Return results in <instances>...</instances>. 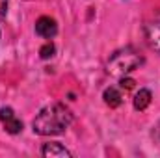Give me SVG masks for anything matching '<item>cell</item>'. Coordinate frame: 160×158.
Wrapping results in <instances>:
<instances>
[{"label":"cell","mask_w":160,"mask_h":158,"mask_svg":"<svg viewBox=\"0 0 160 158\" xmlns=\"http://www.w3.org/2000/svg\"><path fill=\"white\" fill-rule=\"evenodd\" d=\"M71 123L73 112L62 102H52L39 110V114L32 123V128L39 136H58L63 134L71 126Z\"/></svg>","instance_id":"1"},{"label":"cell","mask_w":160,"mask_h":158,"mask_svg":"<svg viewBox=\"0 0 160 158\" xmlns=\"http://www.w3.org/2000/svg\"><path fill=\"white\" fill-rule=\"evenodd\" d=\"M140 65H143V56L134 47H125V48L116 50L110 56V60L106 63V71L112 77L123 78V77L130 75L132 71L140 69Z\"/></svg>","instance_id":"2"},{"label":"cell","mask_w":160,"mask_h":158,"mask_svg":"<svg viewBox=\"0 0 160 158\" xmlns=\"http://www.w3.org/2000/svg\"><path fill=\"white\" fill-rule=\"evenodd\" d=\"M143 34H145V41H147L149 48L160 54V19L149 21L143 26Z\"/></svg>","instance_id":"3"},{"label":"cell","mask_w":160,"mask_h":158,"mask_svg":"<svg viewBox=\"0 0 160 158\" xmlns=\"http://www.w3.org/2000/svg\"><path fill=\"white\" fill-rule=\"evenodd\" d=\"M0 121L4 123V128L6 132L9 134H19L22 130V121L15 117V112L11 108H0Z\"/></svg>","instance_id":"4"},{"label":"cell","mask_w":160,"mask_h":158,"mask_svg":"<svg viewBox=\"0 0 160 158\" xmlns=\"http://www.w3.org/2000/svg\"><path fill=\"white\" fill-rule=\"evenodd\" d=\"M36 34L45 37V39H52L56 34H58V24L52 17H39L36 21Z\"/></svg>","instance_id":"5"},{"label":"cell","mask_w":160,"mask_h":158,"mask_svg":"<svg viewBox=\"0 0 160 158\" xmlns=\"http://www.w3.org/2000/svg\"><path fill=\"white\" fill-rule=\"evenodd\" d=\"M41 155L47 158H71V153L62 145V143H56V141H50V143H45L41 147Z\"/></svg>","instance_id":"6"},{"label":"cell","mask_w":160,"mask_h":158,"mask_svg":"<svg viewBox=\"0 0 160 158\" xmlns=\"http://www.w3.org/2000/svg\"><path fill=\"white\" fill-rule=\"evenodd\" d=\"M151 99H153V95H151V91L149 89H140L136 95H134V99H132V104H134V110H138V112H142V110H145L149 104H151Z\"/></svg>","instance_id":"7"},{"label":"cell","mask_w":160,"mask_h":158,"mask_svg":"<svg viewBox=\"0 0 160 158\" xmlns=\"http://www.w3.org/2000/svg\"><path fill=\"white\" fill-rule=\"evenodd\" d=\"M102 99H104L106 106H110V108H118L123 102V95H121V91L118 87H106L104 93H102Z\"/></svg>","instance_id":"8"},{"label":"cell","mask_w":160,"mask_h":158,"mask_svg":"<svg viewBox=\"0 0 160 158\" xmlns=\"http://www.w3.org/2000/svg\"><path fill=\"white\" fill-rule=\"evenodd\" d=\"M54 52H56V47L48 41V43H45L43 47L39 48V56L43 58V60H48V58H52L54 56Z\"/></svg>","instance_id":"9"},{"label":"cell","mask_w":160,"mask_h":158,"mask_svg":"<svg viewBox=\"0 0 160 158\" xmlns=\"http://www.w3.org/2000/svg\"><path fill=\"white\" fill-rule=\"evenodd\" d=\"M134 84H136V82H134L132 78H127V77H123V78H121V87H123L125 91H127V89H132V87H134Z\"/></svg>","instance_id":"10"},{"label":"cell","mask_w":160,"mask_h":158,"mask_svg":"<svg viewBox=\"0 0 160 158\" xmlns=\"http://www.w3.org/2000/svg\"><path fill=\"white\" fill-rule=\"evenodd\" d=\"M153 140H155V143L160 147V121L153 126Z\"/></svg>","instance_id":"11"},{"label":"cell","mask_w":160,"mask_h":158,"mask_svg":"<svg viewBox=\"0 0 160 158\" xmlns=\"http://www.w3.org/2000/svg\"><path fill=\"white\" fill-rule=\"evenodd\" d=\"M8 4H9V0H0V17H6V13H8Z\"/></svg>","instance_id":"12"}]
</instances>
